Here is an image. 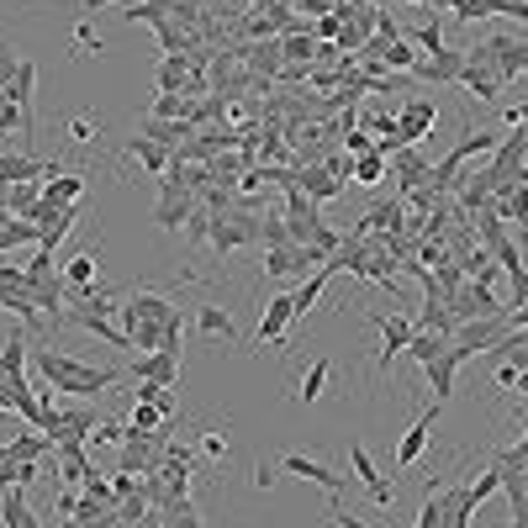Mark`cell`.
Returning <instances> with one entry per match:
<instances>
[{"instance_id":"5bb4252c","label":"cell","mask_w":528,"mask_h":528,"mask_svg":"<svg viewBox=\"0 0 528 528\" xmlns=\"http://www.w3.org/2000/svg\"><path fill=\"white\" fill-rule=\"evenodd\" d=\"M127 381H159V386H180V354H169V349L143 354V360L127 370Z\"/></svg>"},{"instance_id":"2e32d148","label":"cell","mask_w":528,"mask_h":528,"mask_svg":"<svg viewBox=\"0 0 528 528\" xmlns=\"http://www.w3.org/2000/svg\"><path fill=\"white\" fill-rule=\"evenodd\" d=\"M333 275H338L333 264H323V270H312V275H307V280H301V286L291 291V301H296V328L307 323V312L317 307V296L328 291V280H333ZM296 328H291V333H296Z\"/></svg>"},{"instance_id":"7402d4cb","label":"cell","mask_w":528,"mask_h":528,"mask_svg":"<svg viewBox=\"0 0 528 528\" xmlns=\"http://www.w3.org/2000/svg\"><path fill=\"white\" fill-rule=\"evenodd\" d=\"M0 523L6 528H43L37 513L27 507V497H22V486H6V497H0Z\"/></svg>"},{"instance_id":"f546056e","label":"cell","mask_w":528,"mask_h":528,"mask_svg":"<svg viewBox=\"0 0 528 528\" xmlns=\"http://www.w3.org/2000/svg\"><path fill=\"white\" fill-rule=\"evenodd\" d=\"M349 180H354V185H381V180H386V159L370 148V154H360V159L349 164Z\"/></svg>"},{"instance_id":"d6a6232c","label":"cell","mask_w":528,"mask_h":528,"mask_svg":"<svg viewBox=\"0 0 528 528\" xmlns=\"http://www.w3.org/2000/svg\"><path fill=\"white\" fill-rule=\"evenodd\" d=\"M407 43H418L423 53H444V27H439V16H433V22H423V27H412Z\"/></svg>"},{"instance_id":"4316f807","label":"cell","mask_w":528,"mask_h":528,"mask_svg":"<svg viewBox=\"0 0 528 528\" xmlns=\"http://www.w3.org/2000/svg\"><path fill=\"white\" fill-rule=\"evenodd\" d=\"M444 507H449V486L433 481L428 497H423V513H418V523H412V528H444Z\"/></svg>"},{"instance_id":"8fae6325","label":"cell","mask_w":528,"mask_h":528,"mask_svg":"<svg viewBox=\"0 0 528 528\" xmlns=\"http://www.w3.org/2000/svg\"><path fill=\"white\" fill-rule=\"evenodd\" d=\"M349 470H354V481L375 497V507H396V486L381 481V470H375V460L365 455V444H349Z\"/></svg>"},{"instance_id":"7a4b0ae2","label":"cell","mask_w":528,"mask_h":528,"mask_svg":"<svg viewBox=\"0 0 528 528\" xmlns=\"http://www.w3.org/2000/svg\"><path fill=\"white\" fill-rule=\"evenodd\" d=\"M370 323L375 333H381V354H375V381L391 370V360L407 349V338L418 333V317H407V312H370Z\"/></svg>"},{"instance_id":"bcb514c9","label":"cell","mask_w":528,"mask_h":528,"mask_svg":"<svg viewBox=\"0 0 528 528\" xmlns=\"http://www.w3.org/2000/svg\"><path fill=\"white\" fill-rule=\"evenodd\" d=\"M513 381H518V370L502 365V370H497V391H513Z\"/></svg>"},{"instance_id":"9a60e30c","label":"cell","mask_w":528,"mask_h":528,"mask_svg":"<svg viewBox=\"0 0 528 528\" xmlns=\"http://www.w3.org/2000/svg\"><path fill=\"white\" fill-rule=\"evenodd\" d=\"M296 185H301V191H307V196H312L317 206L349 191V180H338L333 169H323V164H301V169H296Z\"/></svg>"},{"instance_id":"83f0119b","label":"cell","mask_w":528,"mask_h":528,"mask_svg":"<svg viewBox=\"0 0 528 528\" xmlns=\"http://www.w3.org/2000/svg\"><path fill=\"white\" fill-rule=\"evenodd\" d=\"M37 201H43V180H16L11 191H6V212L11 217H27Z\"/></svg>"},{"instance_id":"836d02e7","label":"cell","mask_w":528,"mask_h":528,"mask_svg":"<svg viewBox=\"0 0 528 528\" xmlns=\"http://www.w3.org/2000/svg\"><path fill=\"white\" fill-rule=\"evenodd\" d=\"M312 53H317V37H312V27L307 32H286V59H312Z\"/></svg>"},{"instance_id":"681fc988","label":"cell","mask_w":528,"mask_h":528,"mask_svg":"<svg viewBox=\"0 0 528 528\" xmlns=\"http://www.w3.org/2000/svg\"><path fill=\"white\" fill-rule=\"evenodd\" d=\"M518 449H523V455H528V418H523V433H518Z\"/></svg>"},{"instance_id":"f5cc1de1","label":"cell","mask_w":528,"mask_h":528,"mask_svg":"<svg viewBox=\"0 0 528 528\" xmlns=\"http://www.w3.org/2000/svg\"><path fill=\"white\" fill-rule=\"evenodd\" d=\"M6 449H11V444H6V439H0V460H6Z\"/></svg>"},{"instance_id":"f907efd6","label":"cell","mask_w":528,"mask_h":528,"mask_svg":"<svg viewBox=\"0 0 528 528\" xmlns=\"http://www.w3.org/2000/svg\"><path fill=\"white\" fill-rule=\"evenodd\" d=\"M507 528H528V513H513V523H507Z\"/></svg>"},{"instance_id":"484cf974","label":"cell","mask_w":528,"mask_h":528,"mask_svg":"<svg viewBox=\"0 0 528 528\" xmlns=\"http://www.w3.org/2000/svg\"><path fill=\"white\" fill-rule=\"evenodd\" d=\"M191 85V69H185V53H169L159 64V96H180V90Z\"/></svg>"},{"instance_id":"d6986e66","label":"cell","mask_w":528,"mask_h":528,"mask_svg":"<svg viewBox=\"0 0 528 528\" xmlns=\"http://www.w3.org/2000/svg\"><path fill=\"white\" fill-rule=\"evenodd\" d=\"M138 132H143V138H154V143H164V148H180V143L196 138V122H159V117H143Z\"/></svg>"},{"instance_id":"f6af8a7d","label":"cell","mask_w":528,"mask_h":528,"mask_svg":"<svg viewBox=\"0 0 528 528\" xmlns=\"http://www.w3.org/2000/svg\"><path fill=\"white\" fill-rule=\"evenodd\" d=\"M528 122V101H518V106H507V127H523Z\"/></svg>"},{"instance_id":"3957f363","label":"cell","mask_w":528,"mask_h":528,"mask_svg":"<svg viewBox=\"0 0 528 528\" xmlns=\"http://www.w3.org/2000/svg\"><path fill=\"white\" fill-rule=\"evenodd\" d=\"M507 333H513V317H507V312H502V317H470V323H460L455 333H449V344H455L465 360H470V354L497 349Z\"/></svg>"},{"instance_id":"1f68e13d","label":"cell","mask_w":528,"mask_h":528,"mask_svg":"<svg viewBox=\"0 0 528 528\" xmlns=\"http://www.w3.org/2000/svg\"><path fill=\"white\" fill-rule=\"evenodd\" d=\"M164 423H169V418H164L154 402H132V423H127L132 433H154V428H164Z\"/></svg>"},{"instance_id":"c3c4849f","label":"cell","mask_w":528,"mask_h":528,"mask_svg":"<svg viewBox=\"0 0 528 528\" xmlns=\"http://www.w3.org/2000/svg\"><path fill=\"white\" fill-rule=\"evenodd\" d=\"M513 391L523 396V402H528V370H518V381H513Z\"/></svg>"},{"instance_id":"74e56055","label":"cell","mask_w":528,"mask_h":528,"mask_svg":"<svg viewBox=\"0 0 528 528\" xmlns=\"http://www.w3.org/2000/svg\"><path fill=\"white\" fill-rule=\"evenodd\" d=\"M201 449H206L212 460H222V455H228V433H222V428H206V433H201Z\"/></svg>"},{"instance_id":"8992f818","label":"cell","mask_w":528,"mask_h":528,"mask_svg":"<svg viewBox=\"0 0 528 528\" xmlns=\"http://www.w3.org/2000/svg\"><path fill=\"white\" fill-rule=\"evenodd\" d=\"M291 328H296V301L291 296H270L259 307V344L286 349L291 344Z\"/></svg>"},{"instance_id":"52a82bcc","label":"cell","mask_w":528,"mask_h":528,"mask_svg":"<svg viewBox=\"0 0 528 528\" xmlns=\"http://www.w3.org/2000/svg\"><path fill=\"white\" fill-rule=\"evenodd\" d=\"M439 122V101H428V96H412L402 111H396V143H423L428 138V127Z\"/></svg>"},{"instance_id":"4fadbf2b","label":"cell","mask_w":528,"mask_h":528,"mask_svg":"<svg viewBox=\"0 0 528 528\" xmlns=\"http://www.w3.org/2000/svg\"><path fill=\"white\" fill-rule=\"evenodd\" d=\"M354 233H360V238H370V233H386V238L407 233V201H381V206H370V212L354 222Z\"/></svg>"},{"instance_id":"b9f144b4","label":"cell","mask_w":528,"mask_h":528,"mask_svg":"<svg viewBox=\"0 0 528 528\" xmlns=\"http://www.w3.org/2000/svg\"><path fill=\"white\" fill-rule=\"evenodd\" d=\"M53 513H59V518H74V513H80V492H59V502H53Z\"/></svg>"},{"instance_id":"d4e9b609","label":"cell","mask_w":528,"mask_h":528,"mask_svg":"<svg viewBox=\"0 0 528 528\" xmlns=\"http://www.w3.org/2000/svg\"><path fill=\"white\" fill-rule=\"evenodd\" d=\"M444 349H449V338H444V333H428V328H418V333L407 338V349H402V354H407V360H418V365H428V360H439Z\"/></svg>"},{"instance_id":"ac0fdd59","label":"cell","mask_w":528,"mask_h":528,"mask_svg":"<svg viewBox=\"0 0 528 528\" xmlns=\"http://www.w3.org/2000/svg\"><path fill=\"white\" fill-rule=\"evenodd\" d=\"M127 154L138 159L148 175H169V164H175V148H164V143H154V138H143V132H138V138H127Z\"/></svg>"},{"instance_id":"f35d334b","label":"cell","mask_w":528,"mask_h":528,"mask_svg":"<svg viewBox=\"0 0 528 528\" xmlns=\"http://www.w3.org/2000/svg\"><path fill=\"white\" fill-rule=\"evenodd\" d=\"M127 439V423H96V433H90V444H122Z\"/></svg>"},{"instance_id":"8d00e7d4","label":"cell","mask_w":528,"mask_h":528,"mask_svg":"<svg viewBox=\"0 0 528 528\" xmlns=\"http://www.w3.org/2000/svg\"><path fill=\"white\" fill-rule=\"evenodd\" d=\"M169 528H206V523L191 502H180V507H169Z\"/></svg>"},{"instance_id":"30bf717a","label":"cell","mask_w":528,"mask_h":528,"mask_svg":"<svg viewBox=\"0 0 528 528\" xmlns=\"http://www.w3.org/2000/svg\"><path fill=\"white\" fill-rule=\"evenodd\" d=\"M460 365H465V354L455 349V344H449L444 354H439V360H428L423 365V381H428V391H433V402H449V396H455V375H460Z\"/></svg>"},{"instance_id":"ab89813d","label":"cell","mask_w":528,"mask_h":528,"mask_svg":"<svg viewBox=\"0 0 528 528\" xmlns=\"http://www.w3.org/2000/svg\"><path fill=\"white\" fill-rule=\"evenodd\" d=\"M328 518H333V528H370L365 518H354L344 502H328Z\"/></svg>"},{"instance_id":"f1b7e54d","label":"cell","mask_w":528,"mask_h":528,"mask_svg":"<svg viewBox=\"0 0 528 528\" xmlns=\"http://www.w3.org/2000/svg\"><path fill=\"white\" fill-rule=\"evenodd\" d=\"M381 69H402V74H412V69H418V43H407V37L386 43V48H381Z\"/></svg>"},{"instance_id":"d590c367","label":"cell","mask_w":528,"mask_h":528,"mask_svg":"<svg viewBox=\"0 0 528 528\" xmlns=\"http://www.w3.org/2000/svg\"><path fill=\"white\" fill-rule=\"evenodd\" d=\"M344 148H349V159H360V154H370V127H344Z\"/></svg>"},{"instance_id":"44dd1931","label":"cell","mask_w":528,"mask_h":528,"mask_svg":"<svg viewBox=\"0 0 528 528\" xmlns=\"http://www.w3.org/2000/svg\"><path fill=\"white\" fill-rule=\"evenodd\" d=\"M85 185H90V175L85 169H74V175H53V180H43V196L53 201V206H74L85 196Z\"/></svg>"},{"instance_id":"60d3db41","label":"cell","mask_w":528,"mask_h":528,"mask_svg":"<svg viewBox=\"0 0 528 528\" xmlns=\"http://www.w3.org/2000/svg\"><path fill=\"white\" fill-rule=\"evenodd\" d=\"M74 48H80V53H90V48H96V53H101V37H96V27H90V22H80V27H74Z\"/></svg>"},{"instance_id":"816d5d0a","label":"cell","mask_w":528,"mask_h":528,"mask_svg":"<svg viewBox=\"0 0 528 528\" xmlns=\"http://www.w3.org/2000/svg\"><path fill=\"white\" fill-rule=\"evenodd\" d=\"M518 455H523V449H518ZM523 486H528V455H523Z\"/></svg>"},{"instance_id":"e575fe53","label":"cell","mask_w":528,"mask_h":528,"mask_svg":"<svg viewBox=\"0 0 528 528\" xmlns=\"http://www.w3.org/2000/svg\"><path fill=\"white\" fill-rule=\"evenodd\" d=\"M465 492H470V502H476V507H481V502H486V497H492V492H502L497 470H492V465H486V470H481V476H476V481H470V486H465Z\"/></svg>"},{"instance_id":"ffe728a7","label":"cell","mask_w":528,"mask_h":528,"mask_svg":"<svg viewBox=\"0 0 528 528\" xmlns=\"http://www.w3.org/2000/svg\"><path fill=\"white\" fill-rule=\"evenodd\" d=\"M196 323L206 338H222V344H238V323H233V312L228 307H217V301H206V307L196 312Z\"/></svg>"},{"instance_id":"6da1fadb","label":"cell","mask_w":528,"mask_h":528,"mask_svg":"<svg viewBox=\"0 0 528 528\" xmlns=\"http://www.w3.org/2000/svg\"><path fill=\"white\" fill-rule=\"evenodd\" d=\"M32 365H37V375H43L59 396H96L106 386L127 381V370H96V365L69 360V354H59V349H32Z\"/></svg>"},{"instance_id":"4dcf8cb0","label":"cell","mask_w":528,"mask_h":528,"mask_svg":"<svg viewBox=\"0 0 528 528\" xmlns=\"http://www.w3.org/2000/svg\"><path fill=\"white\" fill-rule=\"evenodd\" d=\"M286 243H291L286 217H259V249H286Z\"/></svg>"},{"instance_id":"603a6c76","label":"cell","mask_w":528,"mask_h":528,"mask_svg":"<svg viewBox=\"0 0 528 528\" xmlns=\"http://www.w3.org/2000/svg\"><path fill=\"white\" fill-rule=\"evenodd\" d=\"M96 270H101V254H96V249L74 254V259L64 264V291H85V286H96Z\"/></svg>"},{"instance_id":"5b68a950","label":"cell","mask_w":528,"mask_h":528,"mask_svg":"<svg viewBox=\"0 0 528 528\" xmlns=\"http://www.w3.org/2000/svg\"><path fill=\"white\" fill-rule=\"evenodd\" d=\"M280 470H286V476L312 481V486H323L328 502H344L349 497V481H354V476H338V470H328L323 460H307V455H286V460H280Z\"/></svg>"},{"instance_id":"9c48e42d","label":"cell","mask_w":528,"mask_h":528,"mask_svg":"<svg viewBox=\"0 0 528 528\" xmlns=\"http://www.w3.org/2000/svg\"><path fill=\"white\" fill-rule=\"evenodd\" d=\"M433 423H439V402L423 407V418L402 433V444H396V470H412L423 455H428V439H433Z\"/></svg>"},{"instance_id":"ba28073f","label":"cell","mask_w":528,"mask_h":528,"mask_svg":"<svg viewBox=\"0 0 528 528\" xmlns=\"http://www.w3.org/2000/svg\"><path fill=\"white\" fill-rule=\"evenodd\" d=\"M122 317H138V323H180V301H169V296H154L148 286H138L127 296V307H122Z\"/></svg>"},{"instance_id":"cb8c5ba5","label":"cell","mask_w":528,"mask_h":528,"mask_svg":"<svg viewBox=\"0 0 528 528\" xmlns=\"http://www.w3.org/2000/svg\"><path fill=\"white\" fill-rule=\"evenodd\" d=\"M328 375H333V360H328V354H317V360L307 365V375H301V386H296V396H301V402H323V391H328Z\"/></svg>"},{"instance_id":"7c38bea8","label":"cell","mask_w":528,"mask_h":528,"mask_svg":"<svg viewBox=\"0 0 528 528\" xmlns=\"http://www.w3.org/2000/svg\"><path fill=\"white\" fill-rule=\"evenodd\" d=\"M460 69H465V48H444V53H428L412 69V80H428V85H460Z\"/></svg>"},{"instance_id":"277c9868","label":"cell","mask_w":528,"mask_h":528,"mask_svg":"<svg viewBox=\"0 0 528 528\" xmlns=\"http://www.w3.org/2000/svg\"><path fill=\"white\" fill-rule=\"evenodd\" d=\"M481 53L492 59V69H497V80H502V85H513L518 74L528 69V43H523V37L497 32V37H486V43H481Z\"/></svg>"},{"instance_id":"7dc6e473","label":"cell","mask_w":528,"mask_h":528,"mask_svg":"<svg viewBox=\"0 0 528 528\" xmlns=\"http://www.w3.org/2000/svg\"><path fill=\"white\" fill-rule=\"evenodd\" d=\"M106 6H127V0H85V11H106Z\"/></svg>"},{"instance_id":"db71d44e","label":"cell","mask_w":528,"mask_h":528,"mask_svg":"<svg viewBox=\"0 0 528 528\" xmlns=\"http://www.w3.org/2000/svg\"><path fill=\"white\" fill-rule=\"evenodd\" d=\"M523 74H528V69H523Z\"/></svg>"},{"instance_id":"ee69618b","label":"cell","mask_w":528,"mask_h":528,"mask_svg":"<svg viewBox=\"0 0 528 528\" xmlns=\"http://www.w3.org/2000/svg\"><path fill=\"white\" fill-rule=\"evenodd\" d=\"M338 0H301V11H307V22H317V16H333Z\"/></svg>"},{"instance_id":"7bdbcfd3","label":"cell","mask_w":528,"mask_h":528,"mask_svg":"<svg viewBox=\"0 0 528 528\" xmlns=\"http://www.w3.org/2000/svg\"><path fill=\"white\" fill-rule=\"evenodd\" d=\"M69 138H74V143H96V138H101V132H96V127H90V122H80V117H74V122H69Z\"/></svg>"},{"instance_id":"e0dca14e","label":"cell","mask_w":528,"mask_h":528,"mask_svg":"<svg viewBox=\"0 0 528 528\" xmlns=\"http://www.w3.org/2000/svg\"><path fill=\"white\" fill-rule=\"evenodd\" d=\"M27 360H32L27 333H22V328H11V333H6V344H0V375H6V381H22V375H27Z\"/></svg>"}]
</instances>
